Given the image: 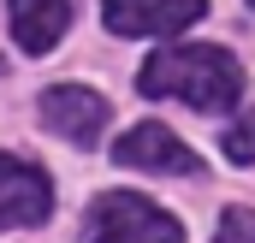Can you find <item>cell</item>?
<instances>
[{"instance_id": "obj_7", "label": "cell", "mask_w": 255, "mask_h": 243, "mask_svg": "<svg viewBox=\"0 0 255 243\" xmlns=\"http://www.w3.org/2000/svg\"><path fill=\"white\" fill-rule=\"evenodd\" d=\"M6 18H12V42L24 54H54L77 18V0H6Z\"/></svg>"}, {"instance_id": "obj_6", "label": "cell", "mask_w": 255, "mask_h": 243, "mask_svg": "<svg viewBox=\"0 0 255 243\" xmlns=\"http://www.w3.org/2000/svg\"><path fill=\"white\" fill-rule=\"evenodd\" d=\"M113 160L119 166H148V172H178V178H196L202 160L166 130V124H130L125 136L113 142Z\"/></svg>"}, {"instance_id": "obj_1", "label": "cell", "mask_w": 255, "mask_h": 243, "mask_svg": "<svg viewBox=\"0 0 255 243\" xmlns=\"http://www.w3.org/2000/svg\"><path fill=\"white\" fill-rule=\"evenodd\" d=\"M136 89L148 101H184L196 113H226L244 101V65L226 48H160L154 60H142Z\"/></svg>"}, {"instance_id": "obj_10", "label": "cell", "mask_w": 255, "mask_h": 243, "mask_svg": "<svg viewBox=\"0 0 255 243\" xmlns=\"http://www.w3.org/2000/svg\"><path fill=\"white\" fill-rule=\"evenodd\" d=\"M250 6H255V0H250Z\"/></svg>"}, {"instance_id": "obj_9", "label": "cell", "mask_w": 255, "mask_h": 243, "mask_svg": "<svg viewBox=\"0 0 255 243\" xmlns=\"http://www.w3.org/2000/svg\"><path fill=\"white\" fill-rule=\"evenodd\" d=\"M226 160L255 166V113H250V119H238L232 130H226Z\"/></svg>"}, {"instance_id": "obj_4", "label": "cell", "mask_w": 255, "mask_h": 243, "mask_svg": "<svg viewBox=\"0 0 255 243\" xmlns=\"http://www.w3.org/2000/svg\"><path fill=\"white\" fill-rule=\"evenodd\" d=\"M208 12V0H101L113 36H178Z\"/></svg>"}, {"instance_id": "obj_3", "label": "cell", "mask_w": 255, "mask_h": 243, "mask_svg": "<svg viewBox=\"0 0 255 243\" xmlns=\"http://www.w3.org/2000/svg\"><path fill=\"white\" fill-rule=\"evenodd\" d=\"M42 124L54 136H65L71 148H95L107 130V95H95L83 83H54L42 95Z\"/></svg>"}, {"instance_id": "obj_8", "label": "cell", "mask_w": 255, "mask_h": 243, "mask_svg": "<svg viewBox=\"0 0 255 243\" xmlns=\"http://www.w3.org/2000/svg\"><path fill=\"white\" fill-rule=\"evenodd\" d=\"M214 243H255V208H226Z\"/></svg>"}, {"instance_id": "obj_2", "label": "cell", "mask_w": 255, "mask_h": 243, "mask_svg": "<svg viewBox=\"0 0 255 243\" xmlns=\"http://www.w3.org/2000/svg\"><path fill=\"white\" fill-rule=\"evenodd\" d=\"M89 243H184V226L148 196L113 190V196H95L89 208Z\"/></svg>"}, {"instance_id": "obj_5", "label": "cell", "mask_w": 255, "mask_h": 243, "mask_svg": "<svg viewBox=\"0 0 255 243\" xmlns=\"http://www.w3.org/2000/svg\"><path fill=\"white\" fill-rule=\"evenodd\" d=\"M54 214V184L42 166L0 154V226H42Z\"/></svg>"}]
</instances>
